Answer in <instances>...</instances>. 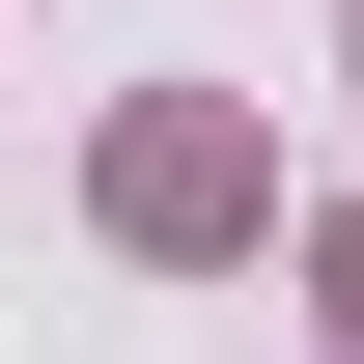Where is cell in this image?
Listing matches in <instances>:
<instances>
[{"mask_svg": "<svg viewBox=\"0 0 364 364\" xmlns=\"http://www.w3.org/2000/svg\"><path fill=\"white\" fill-rule=\"evenodd\" d=\"M85 196H112V252H252V225H280V140H252L225 85H140Z\"/></svg>", "mask_w": 364, "mask_h": 364, "instance_id": "cell-1", "label": "cell"}, {"mask_svg": "<svg viewBox=\"0 0 364 364\" xmlns=\"http://www.w3.org/2000/svg\"><path fill=\"white\" fill-rule=\"evenodd\" d=\"M309 280H336V336H364V196H336V225H309Z\"/></svg>", "mask_w": 364, "mask_h": 364, "instance_id": "cell-2", "label": "cell"}]
</instances>
